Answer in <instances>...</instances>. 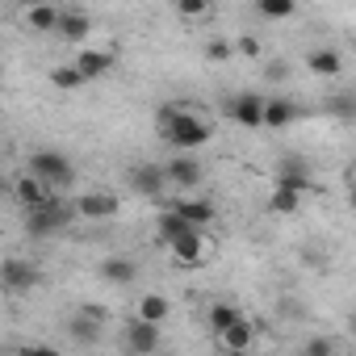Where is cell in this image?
Here are the masks:
<instances>
[{"instance_id": "cell-25", "label": "cell", "mask_w": 356, "mask_h": 356, "mask_svg": "<svg viewBox=\"0 0 356 356\" xmlns=\"http://www.w3.org/2000/svg\"><path fill=\"white\" fill-rule=\"evenodd\" d=\"M243 314H239V306H231V302H218V306H210V331L218 335V331H227L231 323H239Z\"/></svg>"}, {"instance_id": "cell-5", "label": "cell", "mask_w": 356, "mask_h": 356, "mask_svg": "<svg viewBox=\"0 0 356 356\" xmlns=\"http://www.w3.org/2000/svg\"><path fill=\"white\" fill-rule=\"evenodd\" d=\"M0 281H5V289H9V293H30V289L42 281V273H38L30 260L9 256V260H5V268H0Z\"/></svg>"}, {"instance_id": "cell-8", "label": "cell", "mask_w": 356, "mask_h": 356, "mask_svg": "<svg viewBox=\"0 0 356 356\" xmlns=\"http://www.w3.org/2000/svg\"><path fill=\"white\" fill-rule=\"evenodd\" d=\"M227 113H231L243 130H256V126H264V97L243 92V97H235V101L227 105Z\"/></svg>"}, {"instance_id": "cell-32", "label": "cell", "mask_w": 356, "mask_h": 356, "mask_svg": "<svg viewBox=\"0 0 356 356\" xmlns=\"http://www.w3.org/2000/svg\"><path fill=\"white\" fill-rule=\"evenodd\" d=\"M352 206H356V185H352Z\"/></svg>"}, {"instance_id": "cell-1", "label": "cell", "mask_w": 356, "mask_h": 356, "mask_svg": "<svg viewBox=\"0 0 356 356\" xmlns=\"http://www.w3.org/2000/svg\"><path fill=\"white\" fill-rule=\"evenodd\" d=\"M155 130H159V138H163L168 147H176V151H197V147H206L210 134H214V126L202 122L197 113H189L185 105H163V109L155 113Z\"/></svg>"}, {"instance_id": "cell-26", "label": "cell", "mask_w": 356, "mask_h": 356, "mask_svg": "<svg viewBox=\"0 0 356 356\" xmlns=\"http://www.w3.org/2000/svg\"><path fill=\"white\" fill-rule=\"evenodd\" d=\"M256 5H260V13L268 17V22H285V17H293V0H256Z\"/></svg>"}, {"instance_id": "cell-20", "label": "cell", "mask_w": 356, "mask_h": 356, "mask_svg": "<svg viewBox=\"0 0 356 356\" xmlns=\"http://www.w3.org/2000/svg\"><path fill=\"white\" fill-rule=\"evenodd\" d=\"M172 210H181L193 227L214 222V206H210V202H202V197H181V202H172Z\"/></svg>"}, {"instance_id": "cell-22", "label": "cell", "mask_w": 356, "mask_h": 356, "mask_svg": "<svg viewBox=\"0 0 356 356\" xmlns=\"http://www.w3.org/2000/svg\"><path fill=\"white\" fill-rule=\"evenodd\" d=\"M298 206H302V193L289 189V185H277L273 197H268V214H293Z\"/></svg>"}, {"instance_id": "cell-11", "label": "cell", "mask_w": 356, "mask_h": 356, "mask_svg": "<svg viewBox=\"0 0 356 356\" xmlns=\"http://www.w3.org/2000/svg\"><path fill=\"white\" fill-rule=\"evenodd\" d=\"M126 343H130V352H155L159 348V323L134 314V323L126 327Z\"/></svg>"}, {"instance_id": "cell-18", "label": "cell", "mask_w": 356, "mask_h": 356, "mask_svg": "<svg viewBox=\"0 0 356 356\" xmlns=\"http://www.w3.org/2000/svg\"><path fill=\"white\" fill-rule=\"evenodd\" d=\"M59 9L55 5H30L26 9V26L34 30V34H51V30H59Z\"/></svg>"}, {"instance_id": "cell-30", "label": "cell", "mask_w": 356, "mask_h": 356, "mask_svg": "<svg viewBox=\"0 0 356 356\" xmlns=\"http://www.w3.org/2000/svg\"><path fill=\"white\" fill-rule=\"evenodd\" d=\"M302 352H306V356H327V352H335V343H331V339H310Z\"/></svg>"}, {"instance_id": "cell-13", "label": "cell", "mask_w": 356, "mask_h": 356, "mask_svg": "<svg viewBox=\"0 0 356 356\" xmlns=\"http://www.w3.org/2000/svg\"><path fill=\"white\" fill-rule=\"evenodd\" d=\"M306 67H310L314 76H323V80H335V76L343 72V59H339L331 47H318V51L306 55Z\"/></svg>"}, {"instance_id": "cell-4", "label": "cell", "mask_w": 356, "mask_h": 356, "mask_svg": "<svg viewBox=\"0 0 356 356\" xmlns=\"http://www.w3.org/2000/svg\"><path fill=\"white\" fill-rule=\"evenodd\" d=\"M168 248H172V260L181 264V268H197V264H206V260H210V243H206L202 227H193V231H189V235H181V239H172Z\"/></svg>"}, {"instance_id": "cell-15", "label": "cell", "mask_w": 356, "mask_h": 356, "mask_svg": "<svg viewBox=\"0 0 356 356\" xmlns=\"http://www.w3.org/2000/svg\"><path fill=\"white\" fill-rule=\"evenodd\" d=\"M101 277H105L109 285H134V277H138V264H134L130 256H109V260L101 264Z\"/></svg>"}, {"instance_id": "cell-12", "label": "cell", "mask_w": 356, "mask_h": 356, "mask_svg": "<svg viewBox=\"0 0 356 356\" xmlns=\"http://www.w3.org/2000/svg\"><path fill=\"white\" fill-rule=\"evenodd\" d=\"M252 339H256V323H248V318H239V323H231L227 331H218V343H222L227 352H248Z\"/></svg>"}, {"instance_id": "cell-14", "label": "cell", "mask_w": 356, "mask_h": 356, "mask_svg": "<svg viewBox=\"0 0 356 356\" xmlns=\"http://www.w3.org/2000/svg\"><path fill=\"white\" fill-rule=\"evenodd\" d=\"M289 122H298V105L293 101H281V97H268L264 101V126L268 130H285Z\"/></svg>"}, {"instance_id": "cell-3", "label": "cell", "mask_w": 356, "mask_h": 356, "mask_svg": "<svg viewBox=\"0 0 356 356\" xmlns=\"http://www.w3.org/2000/svg\"><path fill=\"white\" fill-rule=\"evenodd\" d=\"M80 210L72 206V202H47V206H34V210H26V231L30 235H51V231H59V227H67L72 218H76Z\"/></svg>"}, {"instance_id": "cell-17", "label": "cell", "mask_w": 356, "mask_h": 356, "mask_svg": "<svg viewBox=\"0 0 356 356\" xmlns=\"http://www.w3.org/2000/svg\"><path fill=\"white\" fill-rule=\"evenodd\" d=\"M76 63H80V72H84L88 80H101V76L113 67V51H97V47H88V51L76 55Z\"/></svg>"}, {"instance_id": "cell-10", "label": "cell", "mask_w": 356, "mask_h": 356, "mask_svg": "<svg viewBox=\"0 0 356 356\" xmlns=\"http://www.w3.org/2000/svg\"><path fill=\"white\" fill-rule=\"evenodd\" d=\"M13 197L26 206V210H34V206H47L55 193H51V185L42 181V176H34V172H26L22 181H13Z\"/></svg>"}, {"instance_id": "cell-19", "label": "cell", "mask_w": 356, "mask_h": 356, "mask_svg": "<svg viewBox=\"0 0 356 356\" xmlns=\"http://www.w3.org/2000/svg\"><path fill=\"white\" fill-rule=\"evenodd\" d=\"M101 327H105V318H97V314H88V310H80V314L67 323L72 339H80V343H97V339H101Z\"/></svg>"}, {"instance_id": "cell-27", "label": "cell", "mask_w": 356, "mask_h": 356, "mask_svg": "<svg viewBox=\"0 0 356 356\" xmlns=\"http://www.w3.org/2000/svg\"><path fill=\"white\" fill-rule=\"evenodd\" d=\"M176 13H181V17H206L210 13V0H176Z\"/></svg>"}, {"instance_id": "cell-6", "label": "cell", "mask_w": 356, "mask_h": 356, "mask_svg": "<svg viewBox=\"0 0 356 356\" xmlns=\"http://www.w3.org/2000/svg\"><path fill=\"white\" fill-rule=\"evenodd\" d=\"M163 172H168V185L172 189H197L202 185V163L193 155H172L163 163Z\"/></svg>"}, {"instance_id": "cell-16", "label": "cell", "mask_w": 356, "mask_h": 356, "mask_svg": "<svg viewBox=\"0 0 356 356\" xmlns=\"http://www.w3.org/2000/svg\"><path fill=\"white\" fill-rule=\"evenodd\" d=\"M155 231H159V239H163V243H172V239H181V235H189V231H193V222H189V218H185L181 210H172V206H168V210L159 214Z\"/></svg>"}, {"instance_id": "cell-2", "label": "cell", "mask_w": 356, "mask_h": 356, "mask_svg": "<svg viewBox=\"0 0 356 356\" xmlns=\"http://www.w3.org/2000/svg\"><path fill=\"white\" fill-rule=\"evenodd\" d=\"M30 172L42 176L51 189H72V185H76V168H72V159L59 155V151H34V155H30Z\"/></svg>"}, {"instance_id": "cell-21", "label": "cell", "mask_w": 356, "mask_h": 356, "mask_svg": "<svg viewBox=\"0 0 356 356\" xmlns=\"http://www.w3.org/2000/svg\"><path fill=\"white\" fill-rule=\"evenodd\" d=\"M59 34H63L67 42H84V38L92 34V22H88L84 13H63V17H59Z\"/></svg>"}, {"instance_id": "cell-24", "label": "cell", "mask_w": 356, "mask_h": 356, "mask_svg": "<svg viewBox=\"0 0 356 356\" xmlns=\"http://www.w3.org/2000/svg\"><path fill=\"white\" fill-rule=\"evenodd\" d=\"M51 84L72 92V88H84V84H88V76L80 72V63H72V67H55V72H51Z\"/></svg>"}, {"instance_id": "cell-28", "label": "cell", "mask_w": 356, "mask_h": 356, "mask_svg": "<svg viewBox=\"0 0 356 356\" xmlns=\"http://www.w3.org/2000/svg\"><path fill=\"white\" fill-rule=\"evenodd\" d=\"M231 55H235V47H231V42H222V38L206 42V59H210V63H227Z\"/></svg>"}, {"instance_id": "cell-9", "label": "cell", "mask_w": 356, "mask_h": 356, "mask_svg": "<svg viewBox=\"0 0 356 356\" xmlns=\"http://www.w3.org/2000/svg\"><path fill=\"white\" fill-rule=\"evenodd\" d=\"M76 210H80V218H88V222H105V218H113V214L122 210V202H118L113 193H84V197H76Z\"/></svg>"}, {"instance_id": "cell-33", "label": "cell", "mask_w": 356, "mask_h": 356, "mask_svg": "<svg viewBox=\"0 0 356 356\" xmlns=\"http://www.w3.org/2000/svg\"><path fill=\"white\" fill-rule=\"evenodd\" d=\"M352 327H356V323H352Z\"/></svg>"}, {"instance_id": "cell-31", "label": "cell", "mask_w": 356, "mask_h": 356, "mask_svg": "<svg viewBox=\"0 0 356 356\" xmlns=\"http://www.w3.org/2000/svg\"><path fill=\"white\" fill-rule=\"evenodd\" d=\"M331 113H339V118H356V101H331Z\"/></svg>"}, {"instance_id": "cell-29", "label": "cell", "mask_w": 356, "mask_h": 356, "mask_svg": "<svg viewBox=\"0 0 356 356\" xmlns=\"http://www.w3.org/2000/svg\"><path fill=\"white\" fill-rule=\"evenodd\" d=\"M235 51H239L243 59H260V42H256V38H239V42H235Z\"/></svg>"}, {"instance_id": "cell-23", "label": "cell", "mask_w": 356, "mask_h": 356, "mask_svg": "<svg viewBox=\"0 0 356 356\" xmlns=\"http://www.w3.org/2000/svg\"><path fill=\"white\" fill-rule=\"evenodd\" d=\"M168 310H172V306H168V298H163V293H143V298H138V318L163 323V318H168Z\"/></svg>"}, {"instance_id": "cell-7", "label": "cell", "mask_w": 356, "mask_h": 356, "mask_svg": "<svg viewBox=\"0 0 356 356\" xmlns=\"http://www.w3.org/2000/svg\"><path fill=\"white\" fill-rule=\"evenodd\" d=\"M130 189L138 197H159L168 189V172L159 163H138V168H130Z\"/></svg>"}]
</instances>
